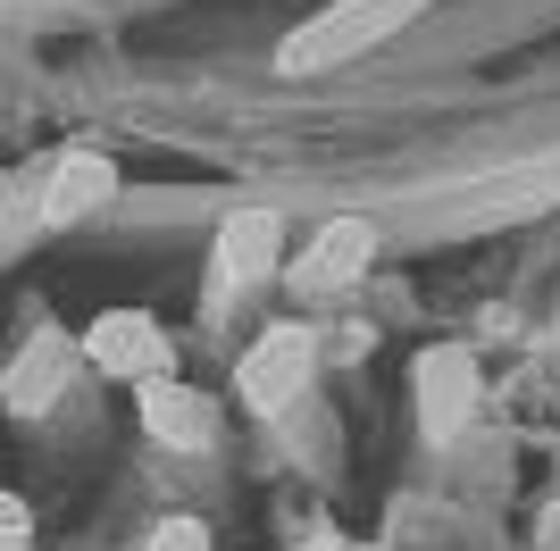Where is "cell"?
<instances>
[{
  "mask_svg": "<svg viewBox=\"0 0 560 551\" xmlns=\"http://www.w3.org/2000/svg\"><path fill=\"white\" fill-rule=\"evenodd\" d=\"M410 9H427V0H335L318 25H302V34L277 50V68L284 75H318V68H335V59H351V50L385 43Z\"/></svg>",
  "mask_w": 560,
  "mask_h": 551,
  "instance_id": "cell-2",
  "label": "cell"
},
{
  "mask_svg": "<svg viewBox=\"0 0 560 551\" xmlns=\"http://www.w3.org/2000/svg\"><path fill=\"white\" fill-rule=\"evenodd\" d=\"M117 201V160L109 151H68V160H50V184H43V226H75V218H93V209Z\"/></svg>",
  "mask_w": 560,
  "mask_h": 551,
  "instance_id": "cell-8",
  "label": "cell"
},
{
  "mask_svg": "<svg viewBox=\"0 0 560 551\" xmlns=\"http://www.w3.org/2000/svg\"><path fill=\"white\" fill-rule=\"evenodd\" d=\"M302 551H335V543H302Z\"/></svg>",
  "mask_w": 560,
  "mask_h": 551,
  "instance_id": "cell-12",
  "label": "cell"
},
{
  "mask_svg": "<svg viewBox=\"0 0 560 551\" xmlns=\"http://www.w3.org/2000/svg\"><path fill=\"white\" fill-rule=\"evenodd\" d=\"M310 376H318V335L284 318V326H268V335L243 351V367H234V392H243V410L284 418V410L310 392Z\"/></svg>",
  "mask_w": 560,
  "mask_h": 551,
  "instance_id": "cell-3",
  "label": "cell"
},
{
  "mask_svg": "<svg viewBox=\"0 0 560 551\" xmlns=\"http://www.w3.org/2000/svg\"><path fill=\"white\" fill-rule=\"evenodd\" d=\"M75 367H84V351H75L68 335H34V351H18L9 376H0V401H9L18 418H34V410H50V401L68 392Z\"/></svg>",
  "mask_w": 560,
  "mask_h": 551,
  "instance_id": "cell-9",
  "label": "cell"
},
{
  "mask_svg": "<svg viewBox=\"0 0 560 551\" xmlns=\"http://www.w3.org/2000/svg\"><path fill=\"white\" fill-rule=\"evenodd\" d=\"M75 351L93 360V376H117V385H151V376H176V343H167V326L151 309H101Z\"/></svg>",
  "mask_w": 560,
  "mask_h": 551,
  "instance_id": "cell-4",
  "label": "cell"
},
{
  "mask_svg": "<svg viewBox=\"0 0 560 551\" xmlns=\"http://www.w3.org/2000/svg\"><path fill=\"white\" fill-rule=\"evenodd\" d=\"M0 551H34V509H25V493H0Z\"/></svg>",
  "mask_w": 560,
  "mask_h": 551,
  "instance_id": "cell-11",
  "label": "cell"
},
{
  "mask_svg": "<svg viewBox=\"0 0 560 551\" xmlns=\"http://www.w3.org/2000/svg\"><path fill=\"white\" fill-rule=\"evenodd\" d=\"M142 551H210V527H201V518H160Z\"/></svg>",
  "mask_w": 560,
  "mask_h": 551,
  "instance_id": "cell-10",
  "label": "cell"
},
{
  "mask_svg": "<svg viewBox=\"0 0 560 551\" xmlns=\"http://www.w3.org/2000/svg\"><path fill=\"white\" fill-rule=\"evenodd\" d=\"M284 268V218L277 209H234L210 243V276H201V309L226 318L234 301H252L268 276Z\"/></svg>",
  "mask_w": 560,
  "mask_h": 551,
  "instance_id": "cell-1",
  "label": "cell"
},
{
  "mask_svg": "<svg viewBox=\"0 0 560 551\" xmlns=\"http://www.w3.org/2000/svg\"><path fill=\"white\" fill-rule=\"evenodd\" d=\"M142 392V426H151V443H167V452H210L218 443V410H210V392H192L176 385V376H151Z\"/></svg>",
  "mask_w": 560,
  "mask_h": 551,
  "instance_id": "cell-7",
  "label": "cell"
},
{
  "mask_svg": "<svg viewBox=\"0 0 560 551\" xmlns=\"http://www.w3.org/2000/svg\"><path fill=\"white\" fill-rule=\"evenodd\" d=\"M369 259H376V226L369 218H335V226H318V243L293 259V293L302 301H343V293H360Z\"/></svg>",
  "mask_w": 560,
  "mask_h": 551,
  "instance_id": "cell-5",
  "label": "cell"
},
{
  "mask_svg": "<svg viewBox=\"0 0 560 551\" xmlns=\"http://www.w3.org/2000/svg\"><path fill=\"white\" fill-rule=\"evenodd\" d=\"M410 392H419V426H427L435 443H444V435H460L468 418H477V360H468L460 343L427 351V360H419V376H410Z\"/></svg>",
  "mask_w": 560,
  "mask_h": 551,
  "instance_id": "cell-6",
  "label": "cell"
}]
</instances>
